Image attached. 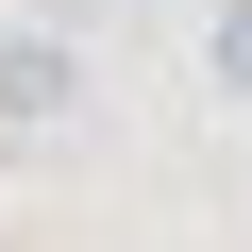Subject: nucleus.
I'll return each mask as SVG.
<instances>
[{
    "instance_id": "1",
    "label": "nucleus",
    "mask_w": 252,
    "mask_h": 252,
    "mask_svg": "<svg viewBox=\"0 0 252 252\" xmlns=\"http://www.w3.org/2000/svg\"><path fill=\"white\" fill-rule=\"evenodd\" d=\"M67 101H84V51L51 17H0V135H51Z\"/></svg>"
},
{
    "instance_id": "2",
    "label": "nucleus",
    "mask_w": 252,
    "mask_h": 252,
    "mask_svg": "<svg viewBox=\"0 0 252 252\" xmlns=\"http://www.w3.org/2000/svg\"><path fill=\"white\" fill-rule=\"evenodd\" d=\"M219 101H252V0H219Z\"/></svg>"
},
{
    "instance_id": "3",
    "label": "nucleus",
    "mask_w": 252,
    "mask_h": 252,
    "mask_svg": "<svg viewBox=\"0 0 252 252\" xmlns=\"http://www.w3.org/2000/svg\"><path fill=\"white\" fill-rule=\"evenodd\" d=\"M17 17H51V34H84V17H101V0H17Z\"/></svg>"
}]
</instances>
